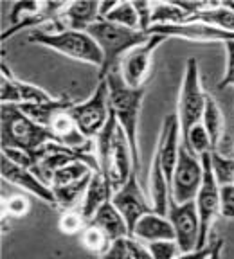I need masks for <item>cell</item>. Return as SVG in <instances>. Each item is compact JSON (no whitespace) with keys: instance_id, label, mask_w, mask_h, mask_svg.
Returning <instances> with one entry per match:
<instances>
[{"instance_id":"obj_4","label":"cell","mask_w":234,"mask_h":259,"mask_svg":"<svg viewBox=\"0 0 234 259\" xmlns=\"http://www.w3.org/2000/svg\"><path fill=\"white\" fill-rule=\"evenodd\" d=\"M31 44L44 45L53 49L56 53L70 58V60L81 61V63L96 65L101 69L103 54L87 31H45V29H34L27 36Z\"/></svg>"},{"instance_id":"obj_13","label":"cell","mask_w":234,"mask_h":259,"mask_svg":"<svg viewBox=\"0 0 234 259\" xmlns=\"http://www.w3.org/2000/svg\"><path fill=\"white\" fill-rule=\"evenodd\" d=\"M99 9L101 2H69L45 27V31H87L99 20Z\"/></svg>"},{"instance_id":"obj_5","label":"cell","mask_w":234,"mask_h":259,"mask_svg":"<svg viewBox=\"0 0 234 259\" xmlns=\"http://www.w3.org/2000/svg\"><path fill=\"white\" fill-rule=\"evenodd\" d=\"M206 96L207 94L204 92L202 83H200V70H198L197 60L187 58L177 108V119L178 124H180L182 137H186V134L193 126L202 122L204 108H206Z\"/></svg>"},{"instance_id":"obj_10","label":"cell","mask_w":234,"mask_h":259,"mask_svg":"<svg viewBox=\"0 0 234 259\" xmlns=\"http://www.w3.org/2000/svg\"><path fill=\"white\" fill-rule=\"evenodd\" d=\"M164 40H168V38L151 34V38L144 45L132 49L130 53H126L123 56V60L119 61V72H121L126 85L132 87V89L144 87L146 79L149 76V70H151L153 54Z\"/></svg>"},{"instance_id":"obj_27","label":"cell","mask_w":234,"mask_h":259,"mask_svg":"<svg viewBox=\"0 0 234 259\" xmlns=\"http://www.w3.org/2000/svg\"><path fill=\"white\" fill-rule=\"evenodd\" d=\"M94 171L90 169V166H87L85 162H70L67 166H63L61 169H58L56 173L53 175V182H51V187H61V186H69V184H74L81 178L89 177Z\"/></svg>"},{"instance_id":"obj_16","label":"cell","mask_w":234,"mask_h":259,"mask_svg":"<svg viewBox=\"0 0 234 259\" xmlns=\"http://www.w3.org/2000/svg\"><path fill=\"white\" fill-rule=\"evenodd\" d=\"M182 146V134H180V124H178L177 113L175 115H168L162 122V132L161 139H159L157 151L159 160H161L162 171H164L168 182L171 184V177H173L175 166L178 160V151Z\"/></svg>"},{"instance_id":"obj_23","label":"cell","mask_w":234,"mask_h":259,"mask_svg":"<svg viewBox=\"0 0 234 259\" xmlns=\"http://www.w3.org/2000/svg\"><path fill=\"white\" fill-rule=\"evenodd\" d=\"M90 180H92V175L81 178V180H77L74 184H69V186L53 187L58 207L63 210L76 209V205H80V202H83V196H85L87 189H89Z\"/></svg>"},{"instance_id":"obj_29","label":"cell","mask_w":234,"mask_h":259,"mask_svg":"<svg viewBox=\"0 0 234 259\" xmlns=\"http://www.w3.org/2000/svg\"><path fill=\"white\" fill-rule=\"evenodd\" d=\"M81 243H83V247L89 252L103 255L108 250L113 241H110V238L99 229V227H96L94 223H89V225L85 227V231L81 232Z\"/></svg>"},{"instance_id":"obj_24","label":"cell","mask_w":234,"mask_h":259,"mask_svg":"<svg viewBox=\"0 0 234 259\" xmlns=\"http://www.w3.org/2000/svg\"><path fill=\"white\" fill-rule=\"evenodd\" d=\"M187 15L177 2H155L151 4V25H178L186 24Z\"/></svg>"},{"instance_id":"obj_35","label":"cell","mask_w":234,"mask_h":259,"mask_svg":"<svg viewBox=\"0 0 234 259\" xmlns=\"http://www.w3.org/2000/svg\"><path fill=\"white\" fill-rule=\"evenodd\" d=\"M225 53H227V61H225V72L223 77L218 81V89L223 90L227 87H234V41H225Z\"/></svg>"},{"instance_id":"obj_40","label":"cell","mask_w":234,"mask_h":259,"mask_svg":"<svg viewBox=\"0 0 234 259\" xmlns=\"http://www.w3.org/2000/svg\"><path fill=\"white\" fill-rule=\"evenodd\" d=\"M213 252V243H209L207 247L204 248H197L193 252H182L180 255H177L175 259H207Z\"/></svg>"},{"instance_id":"obj_17","label":"cell","mask_w":234,"mask_h":259,"mask_svg":"<svg viewBox=\"0 0 234 259\" xmlns=\"http://www.w3.org/2000/svg\"><path fill=\"white\" fill-rule=\"evenodd\" d=\"M112 196H113V189L110 186L108 178L101 171H97V173H92V180L89 184V189H87L85 196H83V202L80 203L77 209L90 222L99 207L105 205L106 202H112Z\"/></svg>"},{"instance_id":"obj_28","label":"cell","mask_w":234,"mask_h":259,"mask_svg":"<svg viewBox=\"0 0 234 259\" xmlns=\"http://www.w3.org/2000/svg\"><path fill=\"white\" fill-rule=\"evenodd\" d=\"M182 144L186 146L191 153L197 155V157H202L204 153H213L214 151L213 144H211V139L207 135L202 122L193 126L186 134V137H182Z\"/></svg>"},{"instance_id":"obj_9","label":"cell","mask_w":234,"mask_h":259,"mask_svg":"<svg viewBox=\"0 0 234 259\" xmlns=\"http://www.w3.org/2000/svg\"><path fill=\"white\" fill-rule=\"evenodd\" d=\"M65 8V2H15L9 11V29L2 32L0 40L6 41L24 29L38 27L42 24H51L58 16V13Z\"/></svg>"},{"instance_id":"obj_34","label":"cell","mask_w":234,"mask_h":259,"mask_svg":"<svg viewBox=\"0 0 234 259\" xmlns=\"http://www.w3.org/2000/svg\"><path fill=\"white\" fill-rule=\"evenodd\" d=\"M220 216L225 220L234 218V184L220 187Z\"/></svg>"},{"instance_id":"obj_38","label":"cell","mask_w":234,"mask_h":259,"mask_svg":"<svg viewBox=\"0 0 234 259\" xmlns=\"http://www.w3.org/2000/svg\"><path fill=\"white\" fill-rule=\"evenodd\" d=\"M133 8L137 11L141 31L148 32L151 27V2H133Z\"/></svg>"},{"instance_id":"obj_36","label":"cell","mask_w":234,"mask_h":259,"mask_svg":"<svg viewBox=\"0 0 234 259\" xmlns=\"http://www.w3.org/2000/svg\"><path fill=\"white\" fill-rule=\"evenodd\" d=\"M29 209H31V203L24 196H13L4 203V212L11 218H24Z\"/></svg>"},{"instance_id":"obj_20","label":"cell","mask_w":234,"mask_h":259,"mask_svg":"<svg viewBox=\"0 0 234 259\" xmlns=\"http://www.w3.org/2000/svg\"><path fill=\"white\" fill-rule=\"evenodd\" d=\"M90 223L99 227L110 238V241H115V239L130 236L128 225H126L125 218H123L121 212L115 209V205L112 202H106L105 205L99 207L96 214L92 216V220H90Z\"/></svg>"},{"instance_id":"obj_11","label":"cell","mask_w":234,"mask_h":259,"mask_svg":"<svg viewBox=\"0 0 234 259\" xmlns=\"http://www.w3.org/2000/svg\"><path fill=\"white\" fill-rule=\"evenodd\" d=\"M168 218L175 231V241H177L180 252H193L198 248V238H200V220H198L197 203H175L170 200Z\"/></svg>"},{"instance_id":"obj_22","label":"cell","mask_w":234,"mask_h":259,"mask_svg":"<svg viewBox=\"0 0 234 259\" xmlns=\"http://www.w3.org/2000/svg\"><path fill=\"white\" fill-rule=\"evenodd\" d=\"M202 124L206 128L207 135L211 139V144L216 150L223 139V128H225V122H223V113L220 110L218 103L214 101V97L207 94L206 96V108H204L202 115Z\"/></svg>"},{"instance_id":"obj_12","label":"cell","mask_w":234,"mask_h":259,"mask_svg":"<svg viewBox=\"0 0 234 259\" xmlns=\"http://www.w3.org/2000/svg\"><path fill=\"white\" fill-rule=\"evenodd\" d=\"M112 203L121 212L123 218H125L126 225H128L130 236H132L133 229H135V225H137V222L142 216L149 214V212H155L153 205L146 198V194L142 191L135 173H132V177L128 178V182L121 189H117L113 193Z\"/></svg>"},{"instance_id":"obj_33","label":"cell","mask_w":234,"mask_h":259,"mask_svg":"<svg viewBox=\"0 0 234 259\" xmlns=\"http://www.w3.org/2000/svg\"><path fill=\"white\" fill-rule=\"evenodd\" d=\"M151 259H175L180 255V248H178L175 239H162V241H151L146 243Z\"/></svg>"},{"instance_id":"obj_39","label":"cell","mask_w":234,"mask_h":259,"mask_svg":"<svg viewBox=\"0 0 234 259\" xmlns=\"http://www.w3.org/2000/svg\"><path fill=\"white\" fill-rule=\"evenodd\" d=\"M101 259H133V257L130 255L128 248H126L125 238H121V239H115L110 245V248L101 255Z\"/></svg>"},{"instance_id":"obj_2","label":"cell","mask_w":234,"mask_h":259,"mask_svg":"<svg viewBox=\"0 0 234 259\" xmlns=\"http://www.w3.org/2000/svg\"><path fill=\"white\" fill-rule=\"evenodd\" d=\"M0 144L2 150L16 148L36 155L49 142H58L51 128L27 117L18 105H2L0 110Z\"/></svg>"},{"instance_id":"obj_19","label":"cell","mask_w":234,"mask_h":259,"mask_svg":"<svg viewBox=\"0 0 234 259\" xmlns=\"http://www.w3.org/2000/svg\"><path fill=\"white\" fill-rule=\"evenodd\" d=\"M72 105L74 103L70 101L69 97H58V99L54 97L51 101H44V103H25V105H18V108H20L27 117H31L34 122L49 128L61 112H67Z\"/></svg>"},{"instance_id":"obj_21","label":"cell","mask_w":234,"mask_h":259,"mask_svg":"<svg viewBox=\"0 0 234 259\" xmlns=\"http://www.w3.org/2000/svg\"><path fill=\"white\" fill-rule=\"evenodd\" d=\"M187 22H202V24L223 29L227 32H234V9L227 8L222 2H211L209 8L191 16Z\"/></svg>"},{"instance_id":"obj_25","label":"cell","mask_w":234,"mask_h":259,"mask_svg":"<svg viewBox=\"0 0 234 259\" xmlns=\"http://www.w3.org/2000/svg\"><path fill=\"white\" fill-rule=\"evenodd\" d=\"M2 72L8 74L11 77L13 85L16 87V92H18V97H20V105H25V103H44V101H51L54 99L49 92H45L40 87L32 85V83H27L24 79H18L15 74L9 70V67L6 63H2Z\"/></svg>"},{"instance_id":"obj_18","label":"cell","mask_w":234,"mask_h":259,"mask_svg":"<svg viewBox=\"0 0 234 259\" xmlns=\"http://www.w3.org/2000/svg\"><path fill=\"white\" fill-rule=\"evenodd\" d=\"M132 236L144 243H151V241H162V239H175V231L168 216L149 212V214L142 216L139 220Z\"/></svg>"},{"instance_id":"obj_15","label":"cell","mask_w":234,"mask_h":259,"mask_svg":"<svg viewBox=\"0 0 234 259\" xmlns=\"http://www.w3.org/2000/svg\"><path fill=\"white\" fill-rule=\"evenodd\" d=\"M101 173L108 178L113 193H115L117 189H121V187L128 182V178L132 177V173H133L132 150H130L128 139H126L125 132H123L121 128H117L112 150H110L108 162H106V166L101 169Z\"/></svg>"},{"instance_id":"obj_37","label":"cell","mask_w":234,"mask_h":259,"mask_svg":"<svg viewBox=\"0 0 234 259\" xmlns=\"http://www.w3.org/2000/svg\"><path fill=\"white\" fill-rule=\"evenodd\" d=\"M125 243H126V248H128L130 255H132L133 259H151L148 245H144L141 239L133 238V236H126Z\"/></svg>"},{"instance_id":"obj_1","label":"cell","mask_w":234,"mask_h":259,"mask_svg":"<svg viewBox=\"0 0 234 259\" xmlns=\"http://www.w3.org/2000/svg\"><path fill=\"white\" fill-rule=\"evenodd\" d=\"M108 83L110 90V110L115 115V121L119 128L125 132L128 139L130 150H132V160H133V173L139 175L141 171V153H139V139H137V128H139V115H141L142 99L146 96V89H132L125 83L119 67L113 69L108 76L105 77Z\"/></svg>"},{"instance_id":"obj_14","label":"cell","mask_w":234,"mask_h":259,"mask_svg":"<svg viewBox=\"0 0 234 259\" xmlns=\"http://www.w3.org/2000/svg\"><path fill=\"white\" fill-rule=\"evenodd\" d=\"M0 175H2V178H4L6 182L34 194L36 198H40L42 202L49 203V205L58 207L53 187L47 186V184H45L42 178H38L31 169L16 166L15 162H11L8 157H4V155L0 157Z\"/></svg>"},{"instance_id":"obj_6","label":"cell","mask_w":234,"mask_h":259,"mask_svg":"<svg viewBox=\"0 0 234 259\" xmlns=\"http://www.w3.org/2000/svg\"><path fill=\"white\" fill-rule=\"evenodd\" d=\"M77 130L87 139H96L110 119V90L106 79H99L92 96L83 103H74L69 108Z\"/></svg>"},{"instance_id":"obj_41","label":"cell","mask_w":234,"mask_h":259,"mask_svg":"<svg viewBox=\"0 0 234 259\" xmlns=\"http://www.w3.org/2000/svg\"><path fill=\"white\" fill-rule=\"evenodd\" d=\"M222 247H223V239L216 238L213 241V252L207 259H222Z\"/></svg>"},{"instance_id":"obj_30","label":"cell","mask_w":234,"mask_h":259,"mask_svg":"<svg viewBox=\"0 0 234 259\" xmlns=\"http://www.w3.org/2000/svg\"><path fill=\"white\" fill-rule=\"evenodd\" d=\"M211 167L220 187L234 184V158L225 157L218 150H214L211 153Z\"/></svg>"},{"instance_id":"obj_32","label":"cell","mask_w":234,"mask_h":259,"mask_svg":"<svg viewBox=\"0 0 234 259\" xmlns=\"http://www.w3.org/2000/svg\"><path fill=\"white\" fill-rule=\"evenodd\" d=\"M2 155L8 157L11 162H15L16 166L25 167V169H31L32 173L38 177V167H40V160L34 153H29L24 150H16V148H6L2 150Z\"/></svg>"},{"instance_id":"obj_3","label":"cell","mask_w":234,"mask_h":259,"mask_svg":"<svg viewBox=\"0 0 234 259\" xmlns=\"http://www.w3.org/2000/svg\"><path fill=\"white\" fill-rule=\"evenodd\" d=\"M87 32L94 38V41L103 54L99 79H105L113 69H117L119 61L126 53H130L132 49L139 47V45H144L151 38V34H148V32L123 27V25L112 24V22L103 20V18H99L96 24L90 25Z\"/></svg>"},{"instance_id":"obj_26","label":"cell","mask_w":234,"mask_h":259,"mask_svg":"<svg viewBox=\"0 0 234 259\" xmlns=\"http://www.w3.org/2000/svg\"><path fill=\"white\" fill-rule=\"evenodd\" d=\"M103 20H108L112 24L123 25V27H128V29H135V31H141L139 16L135 8H133V2H115V6L103 16Z\"/></svg>"},{"instance_id":"obj_7","label":"cell","mask_w":234,"mask_h":259,"mask_svg":"<svg viewBox=\"0 0 234 259\" xmlns=\"http://www.w3.org/2000/svg\"><path fill=\"white\" fill-rule=\"evenodd\" d=\"M200 160H202L204 180L202 187H200L197 198H194V203H197L198 220H200L198 248H204L209 245L207 238H209L211 225L220 216V186L214 178L213 167H211V153H204Z\"/></svg>"},{"instance_id":"obj_8","label":"cell","mask_w":234,"mask_h":259,"mask_svg":"<svg viewBox=\"0 0 234 259\" xmlns=\"http://www.w3.org/2000/svg\"><path fill=\"white\" fill-rule=\"evenodd\" d=\"M204 169L202 160L194 153H191L186 146H180L178 151V160L175 166L173 177H171V200L175 203L193 202L197 198L198 191L202 187Z\"/></svg>"},{"instance_id":"obj_31","label":"cell","mask_w":234,"mask_h":259,"mask_svg":"<svg viewBox=\"0 0 234 259\" xmlns=\"http://www.w3.org/2000/svg\"><path fill=\"white\" fill-rule=\"evenodd\" d=\"M89 223L90 222L81 214L80 209H70V210H65L63 214H61L60 229L65 234H81Z\"/></svg>"}]
</instances>
